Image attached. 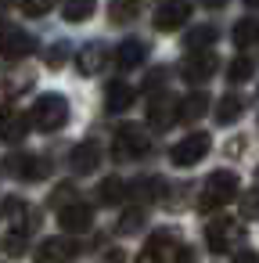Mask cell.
I'll return each mask as SVG.
<instances>
[{
  "instance_id": "obj_18",
  "label": "cell",
  "mask_w": 259,
  "mask_h": 263,
  "mask_svg": "<svg viewBox=\"0 0 259 263\" xmlns=\"http://www.w3.org/2000/svg\"><path fill=\"white\" fill-rule=\"evenodd\" d=\"M205 94H191V98H184L180 105H176V119L180 123H191V119H198L202 112H205Z\"/></svg>"
},
{
  "instance_id": "obj_3",
  "label": "cell",
  "mask_w": 259,
  "mask_h": 263,
  "mask_svg": "<svg viewBox=\"0 0 259 263\" xmlns=\"http://www.w3.org/2000/svg\"><path fill=\"white\" fill-rule=\"evenodd\" d=\"M209 134H187L184 141H176L173 144V152H169V162L173 166H194V162H202L205 155H209Z\"/></svg>"
},
{
  "instance_id": "obj_4",
  "label": "cell",
  "mask_w": 259,
  "mask_h": 263,
  "mask_svg": "<svg viewBox=\"0 0 259 263\" xmlns=\"http://www.w3.org/2000/svg\"><path fill=\"white\" fill-rule=\"evenodd\" d=\"M36 51V40L29 33H22L18 26L0 22V58H26Z\"/></svg>"
},
{
  "instance_id": "obj_27",
  "label": "cell",
  "mask_w": 259,
  "mask_h": 263,
  "mask_svg": "<svg viewBox=\"0 0 259 263\" xmlns=\"http://www.w3.org/2000/svg\"><path fill=\"white\" fill-rule=\"evenodd\" d=\"M245 216H259V191L245 195Z\"/></svg>"
},
{
  "instance_id": "obj_22",
  "label": "cell",
  "mask_w": 259,
  "mask_h": 263,
  "mask_svg": "<svg viewBox=\"0 0 259 263\" xmlns=\"http://www.w3.org/2000/svg\"><path fill=\"white\" fill-rule=\"evenodd\" d=\"M237 116H241V98L227 94V98L216 105V123H223V126H227V123H234Z\"/></svg>"
},
{
  "instance_id": "obj_19",
  "label": "cell",
  "mask_w": 259,
  "mask_h": 263,
  "mask_svg": "<svg viewBox=\"0 0 259 263\" xmlns=\"http://www.w3.org/2000/svg\"><path fill=\"white\" fill-rule=\"evenodd\" d=\"M148 119L158 126V130H166L173 119H176V105H169V101H162V98H155L151 101V108H148Z\"/></svg>"
},
{
  "instance_id": "obj_10",
  "label": "cell",
  "mask_w": 259,
  "mask_h": 263,
  "mask_svg": "<svg viewBox=\"0 0 259 263\" xmlns=\"http://www.w3.org/2000/svg\"><path fill=\"white\" fill-rule=\"evenodd\" d=\"M187 18H191V4H187V0H169V4H162L155 11V29L169 33V29H180Z\"/></svg>"
},
{
  "instance_id": "obj_14",
  "label": "cell",
  "mask_w": 259,
  "mask_h": 263,
  "mask_svg": "<svg viewBox=\"0 0 259 263\" xmlns=\"http://www.w3.org/2000/svg\"><path fill=\"white\" fill-rule=\"evenodd\" d=\"M97 166H101V148H97L94 141L76 144V152H72V170L83 177V173H94Z\"/></svg>"
},
{
  "instance_id": "obj_30",
  "label": "cell",
  "mask_w": 259,
  "mask_h": 263,
  "mask_svg": "<svg viewBox=\"0 0 259 263\" xmlns=\"http://www.w3.org/2000/svg\"><path fill=\"white\" fill-rule=\"evenodd\" d=\"M0 4H8V0H0Z\"/></svg>"
},
{
  "instance_id": "obj_6",
  "label": "cell",
  "mask_w": 259,
  "mask_h": 263,
  "mask_svg": "<svg viewBox=\"0 0 259 263\" xmlns=\"http://www.w3.org/2000/svg\"><path fill=\"white\" fill-rule=\"evenodd\" d=\"M58 223H62V231L79 234V231H87V227L94 223V209H90L87 202H69V205L58 209Z\"/></svg>"
},
{
  "instance_id": "obj_9",
  "label": "cell",
  "mask_w": 259,
  "mask_h": 263,
  "mask_svg": "<svg viewBox=\"0 0 259 263\" xmlns=\"http://www.w3.org/2000/svg\"><path fill=\"white\" fill-rule=\"evenodd\" d=\"M72 256H76V241H72V238H47V241L33 252L36 263H69Z\"/></svg>"
},
{
  "instance_id": "obj_12",
  "label": "cell",
  "mask_w": 259,
  "mask_h": 263,
  "mask_svg": "<svg viewBox=\"0 0 259 263\" xmlns=\"http://www.w3.org/2000/svg\"><path fill=\"white\" fill-rule=\"evenodd\" d=\"M29 123H33V119H29L26 112H11V108L0 112V141H11V144L22 141V137L29 134Z\"/></svg>"
},
{
  "instance_id": "obj_15",
  "label": "cell",
  "mask_w": 259,
  "mask_h": 263,
  "mask_svg": "<svg viewBox=\"0 0 259 263\" xmlns=\"http://www.w3.org/2000/svg\"><path fill=\"white\" fill-rule=\"evenodd\" d=\"M133 98H137V90H133L130 83L115 80V83H108V94H105V108H108V112H126V108L133 105Z\"/></svg>"
},
{
  "instance_id": "obj_1",
  "label": "cell",
  "mask_w": 259,
  "mask_h": 263,
  "mask_svg": "<svg viewBox=\"0 0 259 263\" xmlns=\"http://www.w3.org/2000/svg\"><path fill=\"white\" fill-rule=\"evenodd\" d=\"M234 191H237V177H234L230 170H216V173L205 177V184H202V191H198V209H202V213H212V209L227 205V202L234 198Z\"/></svg>"
},
{
  "instance_id": "obj_16",
  "label": "cell",
  "mask_w": 259,
  "mask_h": 263,
  "mask_svg": "<svg viewBox=\"0 0 259 263\" xmlns=\"http://www.w3.org/2000/svg\"><path fill=\"white\" fill-rule=\"evenodd\" d=\"M141 62H144V44L123 40V44L115 47V65H119V69H137Z\"/></svg>"
},
{
  "instance_id": "obj_11",
  "label": "cell",
  "mask_w": 259,
  "mask_h": 263,
  "mask_svg": "<svg viewBox=\"0 0 259 263\" xmlns=\"http://www.w3.org/2000/svg\"><path fill=\"white\" fill-rule=\"evenodd\" d=\"M180 72H184V80H187V83H205V80L216 72V54L198 51V54H191V58L180 65Z\"/></svg>"
},
{
  "instance_id": "obj_23",
  "label": "cell",
  "mask_w": 259,
  "mask_h": 263,
  "mask_svg": "<svg viewBox=\"0 0 259 263\" xmlns=\"http://www.w3.org/2000/svg\"><path fill=\"white\" fill-rule=\"evenodd\" d=\"M216 40V29L212 26H198V29H191L187 36H184V44L191 47V51H198V47H209Z\"/></svg>"
},
{
  "instance_id": "obj_26",
  "label": "cell",
  "mask_w": 259,
  "mask_h": 263,
  "mask_svg": "<svg viewBox=\"0 0 259 263\" xmlns=\"http://www.w3.org/2000/svg\"><path fill=\"white\" fill-rule=\"evenodd\" d=\"M51 4H54V0H22V4H18V8H22L26 15H33V18H40V15H47V11H51Z\"/></svg>"
},
{
  "instance_id": "obj_8",
  "label": "cell",
  "mask_w": 259,
  "mask_h": 263,
  "mask_svg": "<svg viewBox=\"0 0 259 263\" xmlns=\"http://www.w3.org/2000/svg\"><path fill=\"white\" fill-rule=\"evenodd\" d=\"M112 148H115V159H141V155L148 152V137H144L141 130L126 126V130H119V134H115Z\"/></svg>"
},
{
  "instance_id": "obj_28",
  "label": "cell",
  "mask_w": 259,
  "mask_h": 263,
  "mask_svg": "<svg viewBox=\"0 0 259 263\" xmlns=\"http://www.w3.org/2000/svg\"><path fill=\"white\" fill-rule=\"evenodd\" d=\"M230 263H259V256H255V252H248V249H245V252H237V256H234V259H230Z\"/></svg>"
},
{
  "instance_id": "obj_31",
  "label": "cell",
  "mask_w": 259,
  "mask_h": 263,
  "mask_svg": "<svg viewBox=\"0 0 259 263\" xmlns=\"http://www.w3.org/2000/svg\"><path fill=\"white\" fill-rule=\"evenodd\" d=\"M255 177H259V170H255Z\"/></svg>"
},
{
  "instance_id": "obj_21",
  "label": "cell",
  "mask_w": 259,
  "mask_h": 263,
  "mask_svg": "<svg viewBox=\"0 0 259 263\" xmlns=\"http://www.w3.org/2000/svg\"><path fill=\"white\" fill-rule=\"evenodd\" d=\"M11 166H15L26 180H44V177H47V162H44V159H15Z\"/></svg>"
},
{
  "instance_id": "obj_2",
  "label": "cell",
  "mask_w": 259,
  "mask_h": 263,
  "mask_svg": "<svg viewBox=\"0 0 259 263\" xmlns=\"http://www.w3.org/2000/svg\"><path fill=\"white\" fill-rule=\"evenodd\" d=\"M29 119H33V126L44 130V134L62 130V126L69 123V101H65L62 94H44V98H36Z\"/></svg>"
},
{
  "instance_id": "obj_5",
  "label": "cell",
  "mask_w": 259,
  "mask_h": 263,
  "mask_svg": "<svg viewBox=\"0 0 259 263\" xmlns=\"http://www.w3.org/2000/svg\"><path fill=\"white\" fill-rule=\"evenodd\" d=\"M173 252H176V231L162 227V231H155V234L148 238V245L141 249L137 263H166Z\"/></svg>"
},
{
  "instance_id": "obj_25",
  "label": "cell",
  "mask_w": 259,
  "mask_h": 263,
  "mask_svg": "<svg viewBox=\"0 0 259 263\" xmlns=\"http://www.w3.org/2000/svg\"><path fill=\"white\" fill-rule=\"evenodd\" d=\"M123 195H126V187H123V180H119V177H108V180L101 184V202L119 205V202H123Z\"/></svg>"
},
{
  "instance_id": "obj_29",
  "label": "cell",
  "mask_w": 259,
  "mask_h": 263,
  "mask_svg": "<svg viewBox=\"0 0 259 263\" xmlns=\"http://www.w3.org/2000/svg\"><path fill=\"white\" fill-rule=\"evenodd\" d=\"M245 4H248V8H259V0H245Z\"/></svg>"
},
{
  "instance_id": "obj_17",
  "label": "cell",
  "mask_w": 259,
  "mask_h": 263,
  "mask_svg": "<svg viewBox=\"0 0 259 263\" xmlns=\"http://www.w3.org/2000/svg\"><path fill=\"white\" fill-rule=\"evenodd\" d=\"M94 8H97L94 0H62V18L76 26V22H87L94 15Z\"/></svg>"
},
{
  "instance_id": "obj_13",
  "label": "cell",
  "mask_w": 259,
  "mask_h": 263,
  "mask_svg": "<svg viewBox=\"0 0 259 263\" xmlns=\"http://www.w3.org/2000/svg\"><path fill=\"white\" fill-rule=\"evenodd\" d=\"M105 62H108V47H105V44H87V47L79 51V58H76V69H79L83 76H97V72L105 69Z\"/></svg>"
},
{
  "instance_id": "obj_7",
  "label": "cell",
  "mask_w": 259,
  "mask_h": 263,
  "mask_svg": "<svg viewBox=\"0 0 259 263\" xmlns=\"http://www.w3.org/2000/svg\"><path fill=\"white\" fill-rule=\"evenodd\" d=\"M237 234H241V227L234 220H212L205 227V245H209V252H227Z\"/></svg>"
},
{
  "instance_id": "obj_24",
  "label": "cell",
  "mask_w": 259,
  "mask_h": 263,
  "mask_svg": "<svg viewBox=\"0 0 259 263\" xmlns=\"http://www.w3.org/2000/svg\"><path fill=\"white\" fill-rule=\"evenodd\" d=\"M252 72H255V62H252V58H234L230 69H227V80H230V83H245Z\"/></svg>"
},
{
  "instance_id": "obj_20",
  "label": "cell",
  "mask_w": 259,
  "mask_h": 263,
  "mask_svg": "<svg viewBox=\"0 0 259 263\" xmlns=\"http://www.w3.org/2000/svg\"><path fill=\"white\" fill-rule=\"evenodd\" d=\"M234 44L237 47H248V44H255L259 40V22L255 18H241V22H234Z\"/></svg>"
}]
</instances>
